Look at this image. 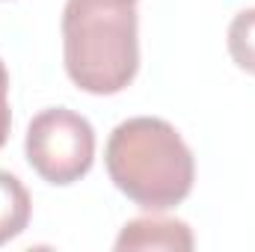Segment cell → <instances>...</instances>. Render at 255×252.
Segmentation results:
<instances>
[{
  "instance_id": "cell-3",
  "label": "cell",
  "mask_w": 255,
  "mask_h": 252,
  "mask_svg": "<svg viewBox=\"0 0 255 252\" xmlns=\"http://www.w3.org/2000/svg\"><path fill=\"white\" fill-rule=\"evenodd\" d=\"M24 154L42 181L68 187L95 163V130L89 119L68 107L42 110L27 125Z\"/></svg>"
},
{
  "instance_id": "cell-1",
  "label": "cell",
  "mask_w": 255,
  "mask_h": 252,
  "mask_svg": "<svg viewBox=\"0 0 255 252\" xmlns=\"http://www.w3.org/2000/svg\"><path fill=\"white\" fill-rule=\"evenodd\" d=\"M104 163L116 190L154 214L181 205L196 181L190 145L175 125L157 116H133L113 127Z\"/></svg>"
},
{
  "instance_id": "cell-7",
  "label": "cell",
  "mask_w": 255,
  "mask_h": 252,
  "mask_svg": "<svg viewBox=\"0 0 255 252\" xmlns=\"http://www.w3.org/2000/svg\"><path fill=\"white\" fill-rule=\"evenodd\" d=\"M9 127H12V110H9V71L0 60V148L9 139Z\"/></svg>"
},
{
  "instance_id": "cell-4",
  "label": "cell",
  "mask_w": 255,
  "mask_h": 252,
  "mask_svg": "<svg viewBox=\"0 0 255 252\" xmlns=\"http://www.w3.org/2000/svg\"><path fill=\"white\" fill-rule=\"evenodd\" d=\"M196 247L193 232L181 220L166 217H139L122 226L116 238V250H181L187 252Z\"/></svg>"
},
{
  "instance_id": "cell-5",
  "label": "cell",
  "mask_w": 255,
  "mask_h": 252,
  "mask_svg": "<svg viewBox=\"0 0 255 252\" xmlns=\"http://www.w3.org/2000/svg\"><path fill=\"white\" fill-rule=\"evenodd\" d=\"M33 214V202L27 187L6 169H0V247L15 241Z\"/></svg>"
},
{
  "instance_id": "cell-8",
  "label": "cell",
  "mask_w": 255,
  "mask_h": 252,
  "mask_svg": "<svg viewBox=\"0 0 255 252\" xmlns=\"http://www.w3.org/2000/svg\"><path fill=\"white\" fill-rule=\"evenodd\" d=\"M122 3H136V0H122Z\"/></svg>"
},
{
  "instance_id": "cell-2",
  "label": "cell",
  "mask_w": 255,
  "mask_h": 252,
  "mask_svg": "<svg viewBox=\"0 0 255 252\" xmlns=\"http://www.w3.org/2000/svg\"><path fill=\"white\" fill-rule=\"evenodd\" d=\"M63 60L68 80L89 95H119L139 68L136 3L68 0L63 9Z\"/></svg>"
},
{
  "instance_id": "cell-6",
  "label": "cell",
  "mask_w": 255,
  "mask_h": 252,
  "mask_svg": "<svg viewBox=\"0 0 255 252\" xmlns=\"http://www.w3.org/2000/svg\"><path fill=\"white\" fill-rule=\"evenodd\" d=\"M226 45L235 65L255 74V9H244L232 18Z\"/></svg>"
}]
</instances>
